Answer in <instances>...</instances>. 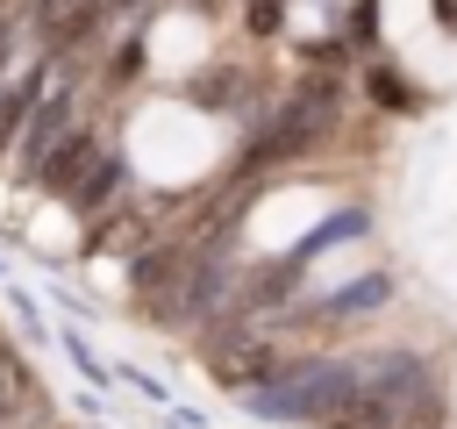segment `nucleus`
<instances>
[{"instance_id": "obj_9", "label": "nucleus", "mask_w": 457, "mask_h": 429, "mask_svg": "<svg viewBox=\"0 0 457 429\" xmlns=\"http://www.w3.org/2000/svg\"><path fill=\"white\" fill-rule=\"evenodd\" d=\"M0 7H7V0H0Z\"/></svg>"}, {"instance_id": "obj_3", "label": "nucleus", "mask_w": 457, "mask_h": 429, "mask_svg": "<svg viewBox=\"0 0 457 429\" xmlns=\"http://www.w3.org/2000/svg\"><path fill=\"white\" fill-rule=\"evenodd\" d=\"M100 21V0H36V29L43 43H79Z\"/></svg>"}, {"instance_id": "obj_7", "label": "nucleus", "mask_w": 457, "mask_h": 429, "mask_svg": "<svg viewBox=\"0 0 457 429\" xmlns=\"http://www.w3.org/2000/svg\"><path fill=\"white\" fill-rule=\"evenodd\" d=\"M29 100H36V79H21V86H14L7 100H0V143L14 136V122H21V107H29Z\"/></svg>"}, {"instance_id": "obj_1", "label": "nucleus", "mask_w": 457, "mask_h": 429, "mask_svg": "<svg viewBox=\"0 0 457 429\" xmlns=\"http://www.w3.org/2000/svg\"><path fill=\"white\" fill-rule=\"evenodd\" d=\"M350 400H357V372L350 365H300L286 386L264 393L271 415H300V422H328V429H336V415Z\"/></svg>"}, {"instance_id": "obj_6", "label": "nucleus", "mask_w": 457, "mask_h": 429, "mask_svg": "<svg viewBox=\"0 0 457 429\" xmlns=\"http://www.w3.org/2000/svg\"><path fill=\"white\" fill-rule=\"evenodd\" d=\"M57 129H64V100H50V107L36 114V129H29V136H36V143H29V157H36V164L50 157V143H57Z\"/></svg>"}, {"instance_id": "obj_5", "label": "nucleus", "mask_w": 457, "mask_h": 429, "mask_svg": "<svg viewBox=\"0 0 457 429\" xmlns=\"http://www.w3.org/2000/svg\"><path fill=\"white\" fill-rule=\"evenodd\" d=\"M107 186H121V164H114V157H100V164L79 179V193H71V200H79V207H100V200H107Z\"/></svg>"}, {"instance_id": "obj_4", "label": "nucleus", "mask_w": 457, "mask_h": 429, "mask_svg": "<svg viewBox=\"0 0 457 429\" xmlns=\"http://www.w3.org/2000/svg\"><path fill=\"white\" fill-rule=\"evenodd\" d=\"M214 372H221V386H264L271 379V350L264 343H228Z\"/></svg>"}, {"instance_id": "obj_2", "label": "nucleus", "mask_w": 457, "mask_h": 429, "mask_svg": "<svg viewBox=\"0 0 457 429\" xmlns=\"http://www.w3.org/2000/svg\"><path fill=\"white\" fill-rule=\"evenodd\" d=\"M93 164H100L93 136H86V129H71V136H64V143L43 157V186H50V193H79V179H86Z\"/></svg>"}, {"instance_id": "obj_8", "label": "nucleus", "mask_w": 457, "mask_h": 429, "mask_svg": "<svg viewBox=\"0 0 457 429\" xmlns=\"http://www.w3.org/2000/svg\"><path fill=\"white\" fill-rule=\"evenodd\" d=\"M7 43H14V36H7V21H0V72H7Z\"/></svg>"}]
</instances>
